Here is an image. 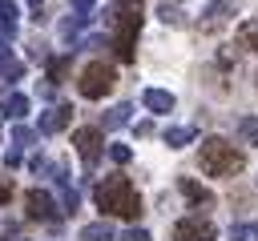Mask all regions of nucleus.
I'll return each instance as SVG.
<instances>
[{
	"label": "nucleus",
	"mask_w": 258,
	"mask_h": 241,
	"mask_svg": "<svg viewBox=\"0 0 258 241\" xmlns=\"http://www.w3.org/2000/svg\"><path fill=\"white\" fill-rule=\"evenodd\" d=\"M97 209H105V213H113V217H125V221H137L141 217V197H137V189H133V181L129 177H105L101 185H97Z\"/></svg>",
	"instance_id": "1"
},
{
	"label": "nucleus",
	"mask_w": 258,
	"mask_h": 241,
	"mask_svg": "<svg viewBox=\"0 0 258 241\" xmlns=\"http://www.w3.org/2000/svg\"><path fill=\"white\" fill-rule=\"evenodd\" d=\"M198 165H202V173H210V177H234V173L246 169V157H242L230 141L210 137V141H202V149H198Z\"/></svg>",
	"instance_id": "2"
},
{
	"label": "nucleus",
	"mask_w": 258,
	"mask_h": 241,
	"mask_svg": "<svg viewBox=\"0 0 258 241\" xmlns=\"http://www.w3.org/2000/svg\"><path fill=\"white\" fill-rule=\"evenodd\" d=\"M137 32H141V4H117V40H113V52L121 60H133Z\"/></svg>",
	"instance_id": "3"
},
{
	"label": "nucleus",
	"mask_w": 258,
	"mask_h": 241,
	"mask_svg": "<svg viewBox=\"0 0 258 241\" xmlns=\"http://www.w3.org/2000/svg\"><path fill=\"white\" fill-rule=\"evenodd\" d=\"M113 80H117L113 64H105V60H93V64H85V68H81V76H77V88H81V96H89V100H101L105 92H113Z\"/></svg>",
	"instance_id": "4"
},
{
	"label": "nucleus",
	"mask_w": 258,
	"mask_h": 241,
	"mask_svg": "<svg viewBox=\"0 0 258 241\" xmlns=\"http://www.w3.org/2000/svg\"><path fill=\"white\" fill-rule=\"evenodd\" d=\"M173 241H214V221H206V217H181L173 225Z\"/></svg>",
	"instance_id": "5"
},
{
	"label": "nucleus",
	"mask_w": 258,
	"mask_h": 241,
	"mask_svg": "<svg viewBox=\"0 0 258 241\" xmlns=\"http://www.w3.org/2000/svg\"><path fill=\"white\" fill-rule=\"evenodd\" d=\"M24 209H28V217H36V221H52V217H56V201H52V193H44V189H28V193H24Z\"/></svg>",
	"instance_id": "6"
},
{
	"label": "nucleus",
	"mask_w": 258,
	"mask_h": 241,
	"mask_svg": "<svg viewBox=\"0 0 258 241\" xmlns=\"http://www.w3.org/2000/svg\"><path fill=\"white\" fill-rule=\"evenodd\" d=\"M73 145H77V153L93 165L101 153H105V141H101V129H77L73 133Z\"/></svg>",
	"instance_id": "7"
},
{
	"label": "nucleus",
	"mask_w": 258,
	"mask_h": 241,
	"mask_svg": "<svg viewBox=\"0 0 258 241\" xmlns=\"http://www.w3.org/2000/svg\"><path fill=\"white\" fill-rule=\"evenodd\" d=\"M69 120H73V108H69V104H56V108H48V112L40 116V125H36V129H40L44 137H52V133L69 129Z\"/></svg>",
	"instance_id": "8"
},
{
	"label": "nucleus",
	"mask_w": 258,
	"mask_h": 241,
	"mask_svg": "<svg viewBox=\"0 0 258 241\" xmlns=\"http://www.w3.org/2000/svg\"><path fill=\"white\" fill-rule=\"evenodd\" d=\"M141 104H145L149 112H173V92H165V88H145V92H141Z\"/></svg>",
	"instance_id": "9"
},
{
	"label": "nucleus",
	"mask_w": 258,
	"mask_h": 241,
	"mask_svg": "<svg viewBox=\"0 0 258 241\" xmlns=\"http://www.w3.org/2000/svg\"><path fill=\"white\" fill-rule=\"evenodd\" d=\"M0 112L12 116V120H20V116L28 112V96H24V92H4V96H0Z\"/></svg>",
	"instance_id": "10"
},
{
	"label": "nucleus",
	"mask_w": 258,
	"mask_h": 241,
	"mask_svg": "<svg viewBox=\"0 0 258 241\" xmlns=\"http://www.w3.org/2000/svg\"><path fill=\"white\" fill-rule=\"evenodd\" d=\"M177 189H181V193H185L194 205H214V193H210L206 185H198L194 177H181V181H177Z\"/></svg>",
	"instance_id": "11"
},
{
	"label": "nucleus",
	"mask_w": 258,
	"mask_h": 241,
	"mask_svg": "<svg viewBox=\"0 0 258 241\" xmlns=\"http://www.w3.org/2000/svg\"><path fill=\"white\" fill-rule=\"evenodd\" d=\"M226 16H230V0H210V4H206V20H202V28H218Z\"/></svg>",
	"instance_id": "12"
},
{
	"label": "nucleus",
	"mask_w": 258,
	"mask_h": 241,
	"mask_svg": "<svg viewBox=\"0 0 258 241\" xmlns=\"http://www.w3.org/2000/svg\"><path fill=\"white\" fill-rule=\"evenodd\" d=\"M238 44L250 48V52H258V20H242L238 24Z\"/></svg>",
	"instance_id": "13"
},
{
	"label": "nucleus",
	"mask_w": 258,
	"mask_h": 241,
	"mask_svg": "<svg viewBox=\"0 0 258 241\" xmlns=\"http://www.w3.org/2000/svg\"><path fill=\"white\" fill-rule=\"evenodd\" d=\"M189 141H194V129H189V125L165 129V145H169V149H181V145H189Z\"/></svg>",
	"instance_id": "14"
},
{
	"label": "nucleus",
	"mask_w": 258,
	"mask_h": 241,
	"mask_svg": "<svg viewBox=\"0 0 258 241\" xmlns=\"http://www.w3.org/2000/svg\"><path fill=\"white\" fill-rule=\"evenodd\" d=\"M109 237H113V225L109 221H93V225L81 229V241H109Z\"/></svg>",
	"instance_id": "15"
},
{
	"label": "nucleus",
	"mask_w": 258,
	"mask_h": 241,
	"mask_svg": "<svg viewBox=\"0 0 258 241\" xmlns=\"http://www.w3.org/2000/svg\"><path fill=\"white\" fill-rule=\"evenodd\" d=\"M129 112H133L129 104H117V108H109V112H105V120H101V125H105V129H121V125H129Z\"/></svg>",
	"instance_id": "16"
},
{
	"label": "nucleus",
	"mask_w": 258,
	"mask_h": 241,
	"mask_svg": "<svg viewBox=\"0 0 258 241\" xmlns=\"http://www.w3.org/2000/svg\"><path fill=\"white\" fill-rule=\"evenodd\" d=\"M238 133H242V141L258 145V116H242V120H238Z\"/></svg>",
	"instance_id": "17"
},
{
	"label": "nucleus",
	"mask_w": 258,
	"mask_h": 241,
	"mask_svg": "<svg viewBox=\"0 0 258 241\" xmlns=\"http://www.w3.org/2000/svg\"><path fill=\"white\" fill-rule=\"evenodd\" d=\"M157 16H161L165 24H185V12H181L177 4H161V8H157Z\"/></svg>",
	"instance_id": "18"
},
{
	"label": "nucleus",
	"mask_w": 258,
	"mask_h": 241,
	"mask_svg": "<svg viewBox=\"0 0 258 241\" xmlns=\"http://www.w3.org/2000/svg\"><path fill=\"white\" fill-rule=\"evenodd\" d=\"M0 24H4V32L16 28V4L12 0H0Z\"/></svg>",
	"instance_id": "19"
},
{
	"label": "nucleus",
	"mask_w": 258,
	"mask_h": 241,
	"mask_svg": "<svg viewBox=\"0 0 258 241\" xmlns=\"http://www.w3.org/2000/svg\"><path fill=\"white\" fill-rule=\"evenodd\" d=\"M12 141H16V149H32L36 133H32V129H24V125H16V129H12Z\"/></svg>",
	"instance_id": "20"
},
{
	"label": "nucleus",
	"mask_w": 258,
	"mask_h": 241,
	"mask_svg": "<svg viewBox=\"0 0 258 241\" xmlns=\"http://www.w3.org/2000/svg\"><path fill=\"white\" fill-rule=\"evenodd\" d=\"M234 241H258V225H230Z\"/></svg>",
	"instance_id": "21"
},
{
	"label": "nucleus",
	"mask_w": 258,
	"mask_h": 241,
	"mask_svg": "<svg viewBox=\"0 0 258 241\" xmlns=\"http://www.w3.org/2000/svg\"><path fill=\"white\" fill-rule=\"evenodd\" d=\"M109 157H113L117 165H125V161L133 157V149H129V145H109Z\"/></svg>",
	"instance_id": "22"
},
{
	"label": "nucleus",
	"mask_w": 258,
	"mask_h": 241,
	"mask_svg": "<svg viewBox=\"0 0 258 241\" xmlns=\"http://www.w3.org/2000/svg\"><path fill=\"white\" fill-rule=\"evenodd\" d=\"M121 241H149V233L133 225V229H125V233H121Z\"/></svg>",
	"instance_id": "23"
},
{
	"label": "nucleus",
	"mask_w": 258,
	"mask_h": 241,
	"mask_svg": "<svg viewBox=\"0 0 258 241\" xmlns=\"http://www.w3.org/2000/svg\"><path fill=\"white\" fill-rule=\"evenodd\" d=\"M12 201V181H0V205Z\"/></svg>",
	"instance_id": "24"
},
{
	"label": "nucleus",
	"mask_w": 258,
	"mask_h": 241,
	"mask_svg": "<svg viewBox=\"0 0 258 241\" xmlns=\"http://www.w3.org/2000/svg\"><path fill=\"white\" fill-rule=\"evenodd\" d=\"M8 60H12V52H8V44H4V40H0V68H4V64H8Z\"/></svg>",
	"instance_id": "25"
},
{
	"label": "nucleus",
	"mask_w": 258,
	"mask_h": 241,
	"mask_svg": "<svg viewBox=\"0 0 258 241\" xmlns=\"http://www.w3.org/2000/svg\"><path fill=\"white\" fill-rule=\"evenodd\" d=\"M73 8H77V12H89V8H93V0H73Z\"/></svg>",
	"instance_id": "26"
},
{
	"label": "nucleus",
	"mask_w": 258,
	"mask_h": 241,
	"mask_svg": "<svg viewBox=\"0 0 258 241\" xmlns=\"http://www.w3.org/2000/svg\"><path fill=\"white\" fill-rule=\"evenodd\" d=\"M28 4H32V8H36V12H40V4H44V0H28Z\"/></svg>",
	"instance_id": "27"
}]
</instances>
